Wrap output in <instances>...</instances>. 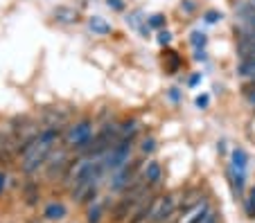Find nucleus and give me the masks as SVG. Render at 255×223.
<instances>
[{
	"instance_id": "obj_1",
	"label": "nucleus",
	"mask_w": 255,
	"mask_h": 223,
	"mask_svg": "<svg viewBox=\"0 0 255 223\" xmlns=\"http://www.w3.org/2000/svg\"><path fill=\"white\" fill-rule=\"evenodd\" d=\"M59 138H61V129L45 126L43 131L20 151V171L32 176L39 169H43L48 158H50V153H52L54 147H57Z\"/></svg>"
},
{
	"instance_id": "obj_2",
	"label": "nucleus",
	"mask_w": 255,
	"mask_h": 223,
	"mask_svg": "<svg viewBox=\"0 0 255 223\" xmlns=\"http://www.w3.org/2000/svg\"><path fill=\"white\" fill-rule=\"evenodd\" d=\"M93 120L91 117H82V120L72 122L68 126V131L63 133V145L70 151H86L93 142Z\"/></svg>"
},
{
	"instance_id": "obj_3",
	"label": "nucleus",
	"mask_w": 255,
	"mask_h": 223,
	"mask_svg": "<svg viewBox=\"0 0 255 223\" xmlns=\"http://www.w3.org/2000/svg\"><path fill=\"white\" fill-rule=\"evenodd\" d=\"M178 210H181V194H178V192L160 194V196H156L154 203H151L147 223H169L176 217Z\"/></svg>"
},
{
	"instance_id": "obj_4",
	"label": "nucleus",
	"mask_w": 255,
	"mask_h": 223,
	"mask_svg": "<svg viewBox=\"0 0 255 223\" xmlns=\"http://www.w3.org/2000/svg\"><path fill=\"white\" fill-rule=\"evenodd\" d=\"M131 147H133V140H118L111 149L102 155V162H104L106 171H118L122 167L129 165L131 160Z\"/></svg>"
},
{
	"instance_id": "obj_5",
	"label": "nucleus",
	"mask_w": 255,
	"mask_h": 223,
	"mask_svg": "<svg viewBox=\"0 0 255 223\" xmlns=\"http://www.w3.org/2000/svg\"><path fill=\"white\" fill-rule=\"evenodd\" d=\"M246 167H249L246 151L244 149H235L233 151V158H231V178H233V185H235V189H237V194H242V189H244Z\"/></svg>"
},
{
	"instance_id": "obj_6",
	"label": "nucleus",
	"mask_w": 255,
	"mask_h": 223,
	"mask_svg": "<svg viewBox=\"0 0 255 223\" xmlns=\"http://www.w3.org/2000/svg\"><path fill=\"white\" fill-rule=\"evenodd\" d=\"M68 147H54V151L50 153L48 162H45V174H48V178H54L57 174H66L68 167H70V162H68Z\"/></svg>"
},
{
	"instance_id": "obj_7",
	"label": "nucleus",
	"mask_w": 255,
	"mask_h": 223,
	"mask_svg": "<svg viewBox=\"0 0 255 223\" xmlns=\"http://www.w3.org/2000/svg\"><path fill=\"white\" fill-rule=\"evenodd\" d=\"M208 214H210V205H208V201L203 199V201H199L197 205H192L190 210L181 212V217H178L176 223H203Z\"/></svg>"
},
{
	"instance_id": "obj_8",
	"label": "nucleus",
	"mask_w": 255,
	"mask_h": 223,
	"mask_svg": "<svg viewBox=\"0 0 255 223\" xmlns=\"http://www.w3.org/2000/svg\"><path fill=\"white\" fill-rule=\"evenodd\" d=\"M138 178L135 176V165H127L122 167V169L113 171V178H111V189L113 192H125L127 187H129L133 180Z\"/></svg>"
},
{
	"instance_id": "obj_9",
	"label": "nucleus",
	"mask_w": 255,
	"mask_h": 223,
	"mask_svg": "<svg viewBox=\"0 0 255 223\" xmlns=\"http://www.w3.org/2000/svg\"><path fill=\"white\" fill-rule=\"evenodd\" d=\"M140 178L149 185V187H156V185L163 180V167H160V162L158 160H149L147 165L142 167V176H140Z\"/></svg>"
},
{
	"instance_id": "obj_10",
	"label": "nucleus",
	"mask_w": 255,
	"mask_h": 223,
	"mask_svg": "<svg viewBox=\"0 0 255 223\" xmlns=\"http://www.w3.org/2000/svg\"><path fill=\"white\" fill-rule=\"evenodd\" d=\"M237 54L242 61H253L255 59V34H244L237 41Z\"/></svg>"
},
{
	"instance_id": "obj_11",
	"label": "nucleus",
	"mask_w": 255,
	"mask_h": 223,
	"mask_svg": "<svg viewBox=\"0 0 255 223\" xmlns=\"http://www.w3.org/2000/svg\"><path fill=\"white\" fill-rule=\"evenodd\" d=\"M52 16H54V20H57V23H63V25H72V23H77V20H79V11L75 9V7H68V5L54 7Z\"/></svg>"
},
{
	"instance_id": "obj_12",
	"label": "nucleus",
	"mask_w": 255,
	"mask_h": 223,
	"mask_svg": "<svg viewBox=\"0 0 255 223\" xmlns=\"http://www.w3.org/2000/svg\"><path fill=\"white\" fill-rule=\"evenodd\" d=\"M66 214H68V208L61 201H52V203H48L43 210V217L48 219V221H61Z\"/></svg>"
},
{
	"instance_id": "obj_13",
	"label": "nucleus",
	"mask_w": 255,
	"mask_h": 223,
	"mask_svg": "<svg viewBox=\"0 0 255 223\" xmlns=\"http://www.w3.org/2000/svg\"><path fill=\"white\" fill-rule=\"evenodd\" d=\"M104 210H106V203L100 199V196H97V199L91 203L88 212H86L88 223H100V221H102V217H104Z\"/></svg>"
},
{
	"instance_id": "obj_14",
	"label": "nucleus",
	"mask_w": 255,
	"mask_h": 223,
	"mask_svg": "<svg viewBox=\"0 0 255 223\" xmlns=\"http://www.w3.org/2000/svg\"><path fill=\"white\" fill-rule=\"evenodd\" d=\"M88 29H91L93 34H100V36L111 34V25L106 23L102 16H93V18H88Z\"/></svg>"
},
{
	"instance_id": "obj_15",
	"label": "nucleus",
	"mask_w": 255,
	"mask_h": 223,
	"mask_svg": "<svg viewBox=\"0 0 255 223\" xmlns=\"http://www.w3.org/2000/svg\"><path fill=\"white\" fill-rule=\"evenodd\" d=\"M138 129V120H125L120 124V140H133Z\"/></svg>"
},
{
	"instance_id": "obj_16",
	"label": "nucleus",
	"mask_w": 255,
	"mask_h": 223,
	"mask_svg": "<svg viewBox=\"0 0 255 223\" xmlns=\"http://www.w3.org/2000/svg\"><path fill=\"white\" fill-rule=\"evenodd\" d=\"M237 73H240V77L244 79L246 83H253L255 81V59L253 61H242Z\"/></svg>"
},
{
	"instance_id": "obj_17",
	"label": "nucleus",
	"mask_w": 255,
	"mask_h": 223,
	"mask_svg": "<svg viewBox=\"0 0 255 223\" xmlns=\"http://www.w3.org/2000/svg\"><path fill=\"white\" fill-rule=\"evenodd\" d=\"M246 214L251 219H255V187H251L249 196H246Z\"/></svg>"
},
{
	"instance_id": "obj_18",
	"label": "nucleus",
	"mask_w": 255,
	"mask_h": 223,
	"mask_svg": "<svg viewBox=\"0 0 255 223\" xmlns=\"http://www.w3.org/2000/svg\"><path fill=\"white\" fill-rule=\"evenodd\" d=\"M244 97H246V102H249L251 106H255V81L244 86Z\"/></svg>"
},
{
	"instance_id": "obj_19",
	"label": "nucleus",
	"mask_w": 255,
	"mask_h": 223,
	"mask_svg": "<svg viewBox=\"0 0 255 223\" xmlns=\"http://www.w3.org/2000/svg\"><path fill=\"white\" fill-rule=\"evenodd\" d=\"M140 149H142L144 153H151V151L156 149V140H154V138H144V140H142V147H140Z\"/></svg>"
},
{
	"instance_id": "obj_20",
	"label": "nucleus",
	"mask_w": 255,
	"mask_h": 223,
	"mask_svg": "<svg viewBox=\"0 0 255 223\" xmlns=\"http://www.w3.org/2000/svg\"><path fill=\"white\" fill-rule=\"evenodd\" d=\"M167 57H169V61H167V68L174 73V70L178 68V57H176V52H167Z\"/></svg>"
},
{
	"instance_id": "obj_21",
	"label": "nucleus",
	"mask_w": 255,
	"mask_h": 223,
	"mask_svg": "<svg viewBox=\"0 0 255 223\" xmlns=\"http://www.w3.org/2000/svg\"><path fill=\"white\" fill-rule=\"evenodd\" d=\"M106 5L111 7V9H116V11L125 9V2H122V0H106Z\"/></svg>"
},
{
	"instance_id": "obj_22",
	"label": "nucleus",
	"mask_w": 255,
	"mask_h": 223,
	"mask_svg": "<svg viewBox=\"0 0 255 223\" xmlns=\"http://www.w3.org/2000/svg\"><path fill=\"white\" fill-rule=\"evenodd\" d=\"M149 23L154 25V27H163V25H165V18H163V16H160V14H156V16H151V20H149Z\"/></svg>"
},
{
	"instance_id": "obj_23",
	"label": "nucleus",
	"mask_w": 255,
	"mask_h": 223,
	"mask_svg": "<svg viewBox=\"0 0 255 223\" xmlns=\"http://www.w3.org/2000/svg\"><path fill=\"white\" fill-rule=\"evenodd\" d=\"M219 18H222V14H217V11H208V14H206V20H208V23H217Z\"/></svg>"
},
{
	"instance_id": "obj_24",
	"label": "nucleus",
	"mask_w": 255,
	"mask_h": 223,
	"mask_svg": "<svg viewBox=\"0 0 255 223\" xmlns=\"http://www.w3.org/2000/svg\"><path fill=\"white\" fill-rule=\"evenodd\" d=\"M158 41H160L163 45H167L169 41H172V36H169V32H160V34H158Z\"/></svg>"
},
{
	"instance_id": "obj_25",
	"label": "nucleus",
	"mask_w": 255,
	"mask_h": 223,
	"mask_svg": "<svg viewBox=\"0 0 255 223\" xmlns=\"http://www.w3.org/2000/svg\"><path fill=\"white\" fill-rule=\"evenodd\" d=\"M5 185H7V176H5V171H0V194L5 192Z\"/></svg>"
},
{
	"instance_id": "obj_26",
	"label": "nucleus",
	"mask_w": 255,
	"mask_h": 223,
	"mask_svg": "<svg viewBox=\"0 0 255 223\" xmlns=\"http://www.w3.org/2000/svg\"><path fill=\"white\" fill-rule=\"evenodd\" d=\"M197 106L199 108H206L208 106V97H206V95H203V97H197Z\"/></svg>"
},
{
	"instance_id": "obj_27",
	"label": "nucleus",
	"mask_w": 255,
	"mask_h": 223,
	"mask_svg": "<svg viewBox=\"0 0 255 223\" xmlns=\"http://www.w3.org/2000/svg\"><path fill=\"white\" fill-rule=\"evenodd\" d=\"M203 223H219V221H217V214L210 210V214L206 217V221H203Z\"/></svg>"
}]
</instances>
